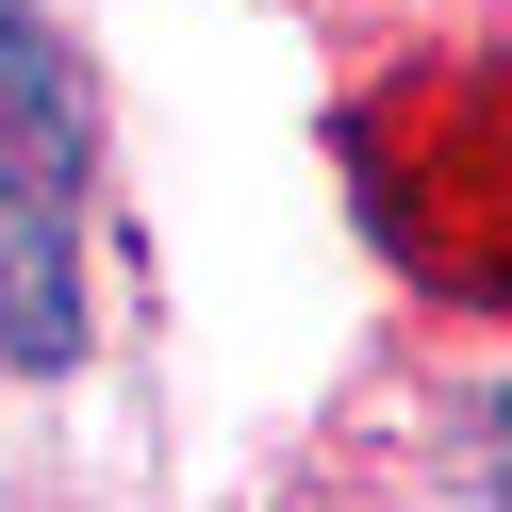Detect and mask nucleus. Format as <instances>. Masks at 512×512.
<instances>
[{
	"mask_svg": "<svg viewBox=\"0 0 512 512\" xmlns=\"http://www.w3.org/2000/svg\"><path fill=\"white\" fill-rule=\"evenodd\" d=\"M67 215H83V83H67V50L0 0V347H17L34 380L83 347Z\"/></svg>",
	"mask_w": 512,
	"mask_h": 512,
	"instance_id": "f257e3e1",
	"label": "nucleus"
},
{
	"mask_svg": "<svg viewBox=\"0 0 512 512\" xmlns=\"http://www.w3.org/2000/svg\"><path fill=\"white\" fill-rule=\"evenodd\" d=\"M496 479H512V397H496Z\"/></svg>",
	"mask_w": 512,
	"mask_h": 512,
	"instance_id": "f03ea898",
	"label": "nucleus"
}]
</instances>
